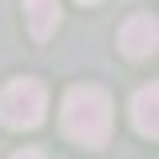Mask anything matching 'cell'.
Segmentation results:
<instances>
[{"label": "cell", "instance_id": "obj_1", "mask_svg": "<svg viewBox=\"0 0 159 159\" xmlns=\"http://www.w3.org/2000/svg\"><path fill=\"white\" fill-rule=\"evenodd\" d=\"M64 135L84 147H103L111 135V99L103 88H72L64 96Z\"/></svg>", "mask_w": 159, "mask_h": 159}, {"label": "cell", "instance_id": "obj_2", "mask_svg": "<svg viewBox=\"0 0 159 159\" xmlns=\"http://www.w3.org/2000/svg\"><path fill=\"white\" fill-rule=\"evenodd\" d=\"M48 111V92L36 80H12L4 92H0V123L12 127V131H32L44 123Z\"/></svg>", "mask_w": 159, "mask_h": 159}, {"label": "cell", "instance_id": "obj_3", "mask_svg": "<svg viewBox=\"0 0 159 159\" xmlns=\"http://www.w3.org/2000/svg\"><path fill=\"white\" fill-rule=\"evenodd\" d=\"M155 40H159V28H155V16H147V12H139V16H131L123 28H119V48L127 52V56H151L155 52Z\"/></svg>", "mask_w": 159, "mask_h": 159}, {"label": "cell", "instance_id": "obj_4", "mask_svg": "<svg viewBox=\"0 0 159 159\" xmlns=\"http://www.w3.org/2000/svg\"><path fill=\"white\" fill-rule=\"evenodd\" d=\"M24 16L36 40H48L60 24V0H24Z\"/></svg>", "mask_w": 159, "mask_h": 159}, {"label": "cell", "instance_id": "obj_5", "mask_svg": "<svg viewBox=\"0 0 159 159\" xmlns=\"http://www.w3.org/2000/svg\"><path fill=\"white\" fill-rule=\"evenodd\" d=\"M155 111H159V92H155V84H147L131 99V123H135L143 135H155L159 131V116Z\"/></svg>", "mask_w": 159, "mask_h": 159}, {"label": "cell", "instance_id": "obj_6", "mask_svg": "<svg viewBox=\"0 0 159 159\" xmlns=\"http://www.w3.org/2000/svg\"><path fill=\"white\" fill-rule=\"evenodd\" d=\"M12 159H44V155H40L36 147H24V151H16V155H12Z\"/></svg>", "mask_w": 159, "mask_h": 159}, {"label": "cell", "instance_id": "obj_7", "mask_svg": "<svg viewBox=\"0 0 159 159\" xmlns=\"http://www.w3.org/2000/svg\"><path fill=\"white\" fill-rule=\"evenodd\" d=\"M80 4H99V0H80Z\"/></svg>", "mask_w": 159, "mask_h": 159}]
</instances>
